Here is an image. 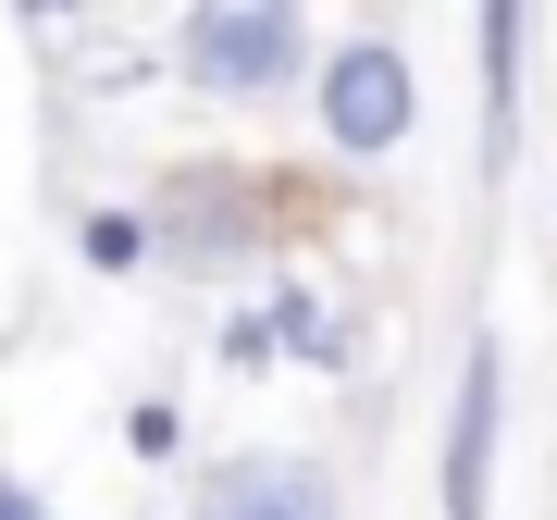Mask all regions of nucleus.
I'll list each match as a JSON object with an SVG mask.
<instances>
[{
	"mask_svg": "<svg viewBox=\"0 0 557 520\" xmlns=\"http://www.w3.org/2000/svg\"><path fill=\"white\" fill-rule=\"evenodd\" d=\"M298 62H310V13H285V0H211V13H186V75L211 100H273V87H298Z\"/></svg>",
	"mask_w": 557,
	"mask_h": 520,
	"instance_id": "1",
	"label": "nucleus"
},
{
	"mask_svg": "<svg viewBox=\"0 0 557 520\" xmlns=\"http://www.w3.org/2000/svg\"><path fill=\"white\" fill-rule=\"evenodd\" d=\"M409 112H421V87H409V50L397 38H347L335 62H322V137L335 149H397L409 137Z\"/></svg>",
	"mask_w": 557,
	"mask_h": 520,
	"instance_id": "2",
	"label": "nucleus"
},
{
	"mask_svg": "<svg viewBox=\"0 0 557 520\" xmlns=\"http://www.w3.org/2000/svg\"><path fill=\"white\" fill-rule=\"evenodd\" d=\"M496 335H471V372L446 397V520H483L496 508Z\"/></svg>",
	"mask_w": 557,
	"mask_h": 520,
	"instance_id": "3",
	"label": "nucleus"
},
{
	"mask_svg": "<svg viewBox=\"0 0 557 520\" xmlns=\"http://www.w3.org/2000/svg\"><path fill=\"white\" fill-rule=\"evenodd\" d=\"M186 520H335V471L322 459H223Z\"/></svg>",
	"mask_w": 557,
	"mask_h": 520,
	"instance_id": "4",
	"label": "nucleus"
},
{
	"mask_svg": "<svg viewBox=\"0 0 557 520\" xmlns=\"http://www.w3.org/2000/svg\"><path fill=\"white\" fill-rule=\"evenodd\" d=\"M260 174H186L174 186V211H161V236H174L186 260H211V248H236L248 223H260V199H248Z\"/></svg>",
	"mask_w": 557,
	"mask_h": 520,
	"instance_id": "5",
	"label": "nucleus"
},
{
	"mask_svg": "<svg viewBox=\"0 0 557 520\" xmlns=\"http://www.w3.org/2000/svg\"><path fill=\"white\" fill-rule=\"evenodd\" d=\"M75 236H87V260H100V273H137V260H149V223H137V211H87Z\"/></svg>",
	"mask_w": 557,
	"mask_h": 520,
	"instance_id": "6",
	"label": "nucleus"
},
{
	"mask_svg": "<svg viewBox=\"0 0 557 520\" xmlns=\"http://www.w3.org/2000/svg\"><path fill=\"white\" fill-rule=\"evenodd\" d=\"M124 446H137V459H174V446H186L174 397H137V409H124Z\"/></svg>",
	"mask_w": 557,
	"mask_h": 520,
	"instance_id": "7",
	"label": "nucleus"
},
{
	"mask_svg": "<svg viewBox=\"0 0 557 520\" xmlns=\"http://www.w3.org/2000/svg\"><path fill=\"white\" fill-rule=\"evenodd\" d=\"M0 520H50V508H38V496H25V483H0Z\"/></svg>",
	"mask_w": 557,
	"mask_h": 520,
	"instance_id": "8",
	"label": "nucleus"
}]
</instances>
